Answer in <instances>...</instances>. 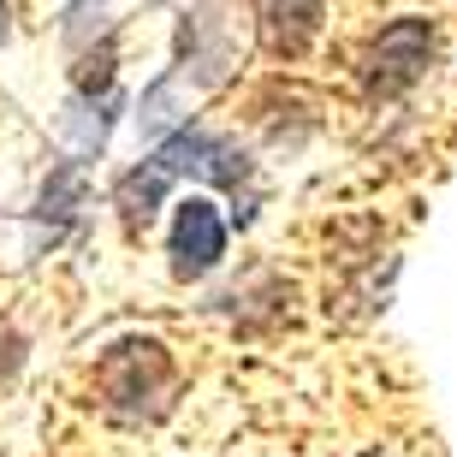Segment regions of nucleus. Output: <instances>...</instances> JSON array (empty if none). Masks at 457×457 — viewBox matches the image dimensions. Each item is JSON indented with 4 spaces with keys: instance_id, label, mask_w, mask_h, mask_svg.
Wrapping results in <instances>:
<instances>
[{
    "instance_id": "20e7f679",
    "label": "nucleus",
    "mask_w": 457,
    "mask_h": 457,
    "mask_svg": "<svg viewBox=\"0 0 457 457\" xmlns=\"http://www.w3.org/2000/svg\"><path fill=\"white\" fill-rule=\"evenodd\" d=\"M321 0H262V42L268 54H303V42L315 36Z\"/></svg>"
},
{
    "instance_id": "423d86ee",
    "label": "nucleus",
    "mask_w": 457,
    "mask_h": 457,
    "mask_svg": "<svg viewBox=\"0 0 457 457\" xmlns=\"http://www.w3.org/2000/svg\"><path fill=\"white\" fill-rule=\"evenodd\" d=\"M78 203H84V161H66V167L48 172V185H42V203H36V220L42 226H66L71 214H78Z\"/></svg>"
},
{
    "instance_id": "39448f33",
    "label": "nucleus",
    "mask_w": 457,
    "mask_h": 457,
    "mask_svg": "<svg viewBox=\"0 0 457 457\" xmlns=\"http://www.w3.org/2000/svg\"><path fill=\"white\" fill-rule=\"evenodd\" d=\"M167 185H172V179L154 167V161H143L137 172H125V179H119V214H125V226H131V232H143V226L154 220V208H161Z\"/></svg>"
},
{
    "instance_id": "f257e3e1",
    "label": "nucleus",
    "mask_w": 457,
    "mask_h": 457,
    "mask_svg": "<svg viewBox=\"0 0 457 457\" xmlns=\"http://www.w3.org/2000/svg\"><path fill=\"white\" fill-rule=\"evenodd\" d=\"M428 60H434V30H428L422 18H398V24H386V30L374 36L369 60H362L369 96H398V89H410L428 71Z\"/></svg>"
},
{
    "instance_id": "7ed1b4c3",
    "label": "nucleus",
    "mask_w": 457,
    "mask_h": 457,
    "mask_svg": "<svg viewBox=\"0 0 457 457\" xmlns=\"http://www.w3.org/2000/svg\"><path fill=\"white\" fill-rule=\"evenodd\" d=\"M167 380H172V369H167V356H161V345H119V351L102 362L107 398H113V404L119 398H137L131 416H143V398H161Z\"/></svg>"
},
{
    "instance_id": "f03ea898",
    "label": "nucleus",
    "mask_w": 457,
    "mask_h": 457,
    "mask_svg": "<svg viewBox=\"0 0 457 457\" xmlns=\"http://www.w3.org/2000/svg\"><path fill=\"white\" fill-rule=\"evenodd\" d=\"M226 255V220L208 196H190L172 214V273L179 279H203L214 262Z\"/></svg>"
}]
</instances>
